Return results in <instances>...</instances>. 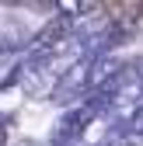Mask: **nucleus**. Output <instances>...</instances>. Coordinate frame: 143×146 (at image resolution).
<instances>
[{
    "mask_svg": "<svg viewBox=\"0 0 143 146\" xmlns=\"http://www.w3.org/2000/svg\"><path fill=\"white\" fill-rule=\"evenodd\" d=\"M70 31H74L70 17H63V14L52 17V21H49L39 35H35V59H39V56H49V52H56L63 42H70V38H74Z\"/></svg>",
    "mask_w": 143,
    "mask_h": 146,
    "instance_id": "2",
    "label": "nucleus"
},
{
    "mask_svg": "<svg viewBox=\"0 0 143 146\" xmlns=\"http://www.w3.org/2000/svg\"><path fill=\"white\" fill-rule=\"evenodd\" d=\"M14 146H42V143H39V139H17Z\"/></svg>",
    "mask_w": 143,
    "mask_h": 146,
    "instance_id": "4",
    "label": "nucleus"
},
{
    "mask_svg": "<svg viewBox=\"0 0 143 146\" xmlns=\"http://www.w3.org/2000/svg\"><path fill=\"white\" fill-rule=\"evenodd\" d=\"M91 90V59H84V63H77L70 73H63V77L56 80V90H52V101H59V104H66V101H77L80 94H87Z\"/></svg>",
    "mask_w": 143,
    "mask_h": 146,
    "instance_id": "1",
    "label": "nucleus"
},
{
    "mask_svg": "<svg viewBox=\"0 0 143 146\" xmlns=\"http://www.w3.org/2000/svg\"><path fill=\"white\" fill-rule=\"evenodd\" d=\"M119 146H140V139H133V136H129V139H122Z\"/></svg>",
    "mask_w": 143,
    "mask_h": 146,
    "instance_id": "6",
    "label": "nucleus"
},
{
    "mask_svg": "<svg viewBox=\"0 0 143 146\" xmlns=\"http://www.w3.org/2000/svg\"><path fill=\"white\" fill-rule=\"evenodd\" d=\"M7 143V125H4V118H0V146Z\"/></svg>",
    "mask_w": 143,
    "mask_h": 146,
    "instance_id": "5",
    "label": "nucleus"
},
{
    "mask_svg": "<svg viewBox=\"0 0 143 146\" xmlns=\"http://www.w3.org/2000/svg\"><path fill=\"white\" fill-rule=\"evenodd\" d=\"M129 136L133 139H143V101L136 104V111L129 115Z\"/></svg>",
    "mask_w": 143,
    "mask_h": 146,
    "instance_id": "3",
    "label": "nucleus"
}]
</instances>
